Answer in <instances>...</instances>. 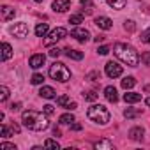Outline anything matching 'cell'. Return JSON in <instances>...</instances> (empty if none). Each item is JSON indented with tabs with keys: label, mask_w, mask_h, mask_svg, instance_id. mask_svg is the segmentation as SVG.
Here are the masks:
<instances>
[{
	"label": "cell",
	"mask_w": 150,
	"mask_h": 150,
	"mask_svg": "<svg viewBox=\"0 0 150 150\" xmlns=\"http://www.w3.org/2000/svg\"><path fill=\"white\" fill-rule=\"evenodd\" d=\"M94 148L96 150H111L113 148V143L110 139H99V141L94 143Z\"/></svg>",
	"instance_id": "16"
},
{
	"label": "cell",
	"mask_w": 150,
	"mask_h": 150,
	"mask_svg": "<svg viewBox=\"0 0 150 150\" xmlns=\"http://www.w3.org/2000/svg\"><path fill=\"white\" fill-rule=\"evenodd\" d=\"M141 41H143L145 44H150V28H146V30L141 34Z\"/></svg>",
	"instance_id": "35"
},
{
	"label": "cell",
	"mask_w": 150,
	"mask_h": 150,
	"mask_svg": "<svg viewBox=\"0 0 150 150\" xmlns=\"http://www.w3.org/2000/svg\"><path fill=\"white\" fill-rule=\"evenodd\" d=\"M7 99H9V88L2 85V87H0V101H2V103H6Z\"/></svg>",
	"instance_id": "28"
},
{
	"label": "cell",
	"mask_w": 150,
	"mask_h": 150,
	"mask_svg": "<svg viewBox=\"0 0 150 150\" xmlns=\"http://www.w3.org/2000/svg\"><path fill=\"white\" fill-rule=\"evenodd\" d=\"M58 122H60L62 125H71L72 122H76V120H74V117H72V113H64V115H60V118H58Z\"/></svg>",
	"instance_id": "21"
},
{
	"label": "cell",
	"mask_w": 150,
	"mask_h": 150,
	"mask_svg": "<svg viewBox=\"0 0 150 150\" xmlns=\"http://www.w3.org/2000/svg\"><path fill=\"white\" fill-rule=\"evenodd\" d=\"M104 72H106V76L108 78H118V76H122V65H118L117 62H108L106 65H104Z\"/></svg>",
	"instance_id": "6"
},
{
	"label": "cell",
	"mask_w": 150,
	"mask_h": 150,
	"mask_svg": "<svg viewBox=\"0 0 150 150\" xmlns=\"http://www.w3.org/2000/svg\"><path fill=\"white\" fill-rule=\"evenodd\" d=\"M0 16H2L4 21H9V20H13L16 16V13H14V9L11 6H2L0 7Z\"/></svg>",
	"instance_id": "12"
},
{
	"label": "cell",
	"mask_w": 150,
	"mask_h": 150,
	"mask_svg": "<svg viewBox=\"0 0 150 150\" xmlns=\"http://www.w3.org/2000/svg\"><path fill=\"white\" fill-rule=\"evenodd\" d=\"M71 103H72V101H71V99H69L67 96H60V97L57 99V104H58L60 108H67V110H69V106H71Z\"/></svg>",
	"instance_id": "25"
},
{
	"label": "cell",
	"mask_w": 150,
	"mask_h": 150,
	"mask_svg": "<svg viewBox=\"0 0 150 150\" xmlns=\"http://www.w3.org/2000/svg\"><path fill=\"white\" fill-rule=\"evenodd\" d=\"M71 37H74L76 41H80V42H87L88 39H90V32L87 30V28H72L71 30Z\"/></svg>",
	"instance_id": "8"
},
{
	"label": "cell",
	"mask_w": 150,
	"mask_h": 150,
	"mask_svg": "<svg viewBox=\"0 0 150 150\" xmlns=\"http://www.w3.org/2000/svg\"><path fill=\"white\" fill-rule=\"evenodd\" d=\"M39 96L41 97H44V99H55V90L51 88V87H42L41 90H39Z\"/></svg>",
	"instance_id": "18"
},
{
	"label": "cell",
	"mask_w": 150,
	"mask_h": 150,
	"mask_svg": "<svg viewBox=\"0 0 150 150\" xmlns=\"http://www.w3.org/2000/svg\"><path fill=\"white\" fill-rule=\"evenodd\" d=\"M46 34H48V23H39L35 27V35L37 37H46Z\"/></svg>",
	"instance_id": "22"
},
{
	"label": "cell",
	"mask_w": 150,
	"mask_h": 150,
	"mask_svg": "<svg viewBox=\"0 0 150 150\" xmlns=\"http://www.w3.org/2000/svg\"><path fill=\"white\" fill-rule=\"evenodd\" d=\"M96 25L101 28V30H110L113 27V21L108 18V16H97L96 18Z\"/></svg>",
	"instance_id": "11"
},
{
	"label": "cell",
	"mask_w": 150,
	"mask_h": 150,
	"mask_svg": "<svg viewBox=\"0 0 150 150\" xmlns=\"http://www.w3.org/2000/svg\"><path fill=\"white\" fill-rule=\"evenodd\" d=\"M71 129H72V131H81V124H74V122H72V124H71Z\"/></svg>",
	"instance_id": "41"
},
{
	"label": "cell",
	"mask_w": 150,
	"mask_h": 150,
	"mask_svg": "<svg viewBox=\"0 0 150 150\" xmlns=\"http://www.w3.org/2000/svg\"><path fill=\"white\" fill-rule=\"evenodd\" d=\"M69 7H71V0H55L51 4V9L55 13H65Z\"/></svg>",
	"instance_id": "10"
},
{
	"label": "cell",
	"mask_w": 150,
	"mask_h": 150,
	"mask_svg": "<svg viewBox=\"0 0 150 150\" xmlns=\"http://www.w3.org/2000/svg\"><path fill=\"white\" fill-rule=\"evenodd\" d=\"M69 23H72V25H80V23H83V14H71Z\"/></svg>",
	"instance_id": "26"
},
{
	"label": "cell",
	"mask_w": 150,
	"mask_h": 150,
	"mask_svg": "<svg viewBox=\"0 0 150 150\" xmlns=\"http://www.w3.org/2000/svg\"><path fill=\"white\" fill-rule=\"evenodd\" d=\"M124 101H125L127 104L139 103V101H141V94H138V92H127V94H124Z\"/></svg>",
	"instance_id": "14"
},
{
	"label": "cell",
	"mask_w": 150,
	"mask_h": 150,
	"mask_svg": "<svg viewBox=\"0 0 150 150\" xmlns=\"http://www.w3.org/2000/svg\"><path fill=\"white\" fill-rule=\"evenodd\" d=\"M141 115V110H134V108H127V110H124V117L129 120V118H136V117H139Z\"/></svg>",
	"instance_id": "23"
},
{
	"label": "cell",
	"mask_w": 150,
	"mask_h": 150,
	"mask_svg": "<svg viewBox=\"0 0 150 150\" xmlns=\"http://www.w3.org/2000/svg\"><path fill=\"white\" fill-rule=\"evenodd\" d=\"M9 32L14 35V37H18V39H23V37H27L28 35V25L27 23H14L11 28H9Z\"/></svg>",
	"instance_id": "7"
},
{
	"label": "cell",
	"mask_w": 150,
	"mask_h": 150,
	"mask_svg": "<svg viewBox=\"0 0 150 150\" xmlns=\"http://www.w3.org/2000/svg\"><path fill=\"white\" fill-rule=\"evenodd\" d=\"M60 53H62V51H60L58 48H51V50H50V55H51L53 58H57V57H60Z\"/></svg>",
	"instance_id": "38"
},
{
	"label": "cell",
	"mask_w": 150,
	"mask_h": 150,
	"mask_svg": "<svg viewBox=\"0 0 150 150\" xmlns=\"http://www.w3.org/2000/svg\"><path fill=\"white\" fill-rule=\"evenodd\" d=\"M143 134H145V129H143V127H132V129L129 131V138L134 139V141L143 139Z\"/></svg>",
	"instance_id": "15"
},
{
	"label": "cell",
	"mask_w": 150,
	"mask_h": 150,
	"mask_svg": "<svg viewBox=\"0 0 150 150\" xmlns=\"http://www.w3.org/2000/svg\"><path fill=\"white\" fill-rule=\"evenodd\" d=\"M106 4H108L110 7H113V9L120 11V9H124V7H125L127 0H106Z\"/></svg>",
	"instance_id": "19"
},
{
	"label": "cell",
	"mask_w": 150,
	"mask_h": 150,
	"mask_svg": "<svg viewBox=\"0 0 150 150\" xmlns=\"http://www.w3.org/2000/svg\"><path fill=\"white\" fill-rule=\"evenodd\" d=\"M44 62H46V57H44L42 53H35V55H32L30 60H28V64H30L32 69H39V67H42Z\"/></svg>",
	"instance_id": "9"
},
{
	"label": "cell",
	"mask_w": 150,
	"mask_h": 150,
	"mask_svg": "<svg viewBox=\"0 0 150 150\" xmlns=\"http://www.w3.org/2000/svg\"><path fill=\"white\" fill-rule=\"evenodd\" d=\"M0 132H2V138H11L14 131H13V129H9L7 125H4V124H2V125H0Z\"/></svg>",
	"instance_id": "27"
},
{
	"label": "cell",
	"mask_w": 150,
	"mask_h": 150,
	"mask_svg": "<svg viewBox=\"0 0 150 150\" xmlns=\"http://www.w3.org/2000/svg\"><path fill=\"white\" fill-rule=\"evenodd\" d=\"M99 78H101V74H99L97 71L88 72V76H87V80H90V81H99Z\"/></svg>",
	"instance_id": "33"
},
{
	"label": "cell",
	"mask_w": 150,
	"mask_h": 150,
	"mask_svg": "<svg viewBox=\"0 0 150 150\" xmlns=\"http://www.w3.org/2000/svg\"><path fill=\"white\" fill-rule=\"evenodd\" d=\"M0 150H16V146L13 143H7V141H2L0 143Z\"/></svg>",
	"instance_id": "32"
},
{
	"label": "cell",
	"mask_w": 150,
	"mask_h": 150,
	"mask_svg": "<svg viewBox=\"0 0 150 150\" xmlns=\"http://www.w3.org/2000/svg\"><path fill=\"white\" fill-rule=\"evenodd\" d=\"M13 57V48L7 44V42H2V60L6 62V60H9Z\"/></svg>",
	"instance_id": "20"
},
{
	"label": "cell",
	"mask_w": 150,
	"mask_h": 150,
	"mask_svg": "<svg viewBox=\"0 0 150 150\" xmlns=\"http://www.w3.org/2000/svg\"><path fill=\"white\" fill-rule=\"evenodd\" d=\"M44 146H46V148H55V150H58V148H60L58 141H55V139H46Z\"/></svg>",
	"instance_id": "31"
},
{
	"label": "cell",
	"mask_w": 150,
	"mask_h": 150,
	"mask_svg": "<svg viewBox=\"0 0 150 150\" xmlns=\"http://www.w3.org/2000/svg\"><path fill=\"white\" fill-rule=\"evenodd\" d=\"M134 85H136V80L132 76H127V78L122 80V88H125V90H131Z\"/></svg>",
	"instance_id": "24"
},
{
	"label": "cell",
	"mask_w": 150,
	"mask_h": 150,
	"mask_svg": "<svg viewBox=\"0 0 150 150\" xmlns=\"http://www.w3.org/2000/svg\"><path fill=\"white\" fill-rule=\"evenodd\" d=\"M113 51H115V55H117L124 64H127L129 67H136V65L139 64V55H138V51H136L131 44L117 42V44L113 46Z\"/></svg>",
	"instance_id": "2"
},
{
	"label": "cell",
	"mask_w": 150,
	"mask_h": 150,
	"mask_svg": "<svg viewBox=\"0 0 150 150\" xmlns=\"http://www.w3.org/2000/svg\"><path fill=\"white\" fill-rule=\"evenodd\" d=\"M83 96H85L87 101H96V99H97V92H96V90H90V92H87V94H83Z\"/></svg>",
	"instance_id": "34"
},
{
	"label": "cell",
	"mask_w": 150,
	"mask_h": 150,
	"mask_svg": "<svg viewBox=\"0 0 150 150\" xmlns=\"http://www.w3.org/2000/svg\"><path fill=\"white\" fill-rule=\"evenodd\" d=\"M64 51H65V55H67L69 58H72V60H81V58H83V53H81L80 50H72V48H65Z\"/></svg>",
	"instance_id": "17"
},
{
	"label": "cell",
	"mask_w": 150,
	"mask_h": 150,
	"mask_svg": "<svg viewBox=\"0 0 150 150\" xmlns=\"http://www.w3.org/2000/svg\"><path fill=\"white\" fill-rule=\"evenodd\" d=\"M42 110H44V113H46V115H53V111H55V108H53L51 104H46Z\"/></svg>",
	"instance_id": "39"
},
{
	"label": "cell",
	"mask_w": 150,
	"mask_h": 150,
	"mask_svg": "<svg viewBox=\"0 0 150 150\" xmlns=\"http://www.w3.org/2000/svg\"><path fill=\"white\" fill-rule=\"evenodd\" d=\"M124 28H125L127 32H134V30H136V23H134L132 20H125V21H124Z\"/></svg>",
	"instance_id": "30"
},
{
	"label": "cell",
	"mask_w": 150,
	"mask_h": 150,
	"mask_svg": "<svg viewBox=\"0 0 150 150\" xmlns=\"http://www.w3.org/2000/svg\"><path fill=\"white\" fill-rule=\"evenodd\" d=\"M97 53L99 55H108L110 53V46H99L97 48Z\"/></svg>",
	"instance_id": "37"
},
{
	"label": "cell",
	"mask_w": 150,
	"mask_h": 150,
	"mask_svg": "<svg viewBox=\"0 0 150 150\" xmlns=\"http://www.w3.org/2000/svg\"><path fill=\"white\" fill-rule=\"evenodd\" d=\"M20 108H21L20 103H13V104H11V111H20Z\"/></svg>",
	"instance_id": "40"
},
{
	"label": "cell",
	"mask_w": 150,
	"mask_h": 150,
	"mask_svg": "<svg viewBox=\"0 0 150 150\" xmlns=\"http://www.w3.org/2000/svg\"><path fill=\"white\" fill-rule=\"evenodd\" d=\"M145 103H146V104H148V106H150V99H146V101H145Z\"/></svg>",
	"instance_id": "44"
},
{
	"label": "cell",
	"mask_w": 150,
	"mask_h": 150,
	"mask_svg": "<svg viewBox=\"0 0 150 150\" xmlns=\"http://www.w3.org/2000/svg\"><path fill=\"white\" fill-rule=\"evenodd\" d=\"M104 97H106L110 103H117V101H118L117 88H115V87H111V85H110V87H106V88H104Z\"/></svg>",
	"instance_id": "13"
},
{
	"label": "cell",
	"mask_w": 150,
	"mask_h": 150,
	"mask_svg": "<svg viewBox=\"0 0 150 150\" xmlns=\"http://www.w3.org/2000/svg\"><path fill=\"white\" fill-rule=\"evenodd\" d=\"M53 136H60V131H58V129H57V127H55V129H53Z\"/></svg>",
	"instance_id": "43"
},
{
	"label": "cell",
	"mask_w": 150,
	"mask_h": 150,
	"mask_svg": "<svg viewBox=\"0 0 150 150\" xmlns=\"http://www.w3.org/2000/svg\"><path fill=\"white\" fill-rule=\"evenodd\" d=\"M103 41H104V37H103V35H97V37H96V42H97V44H99V42H103Z\"/></svg>",
	"instance_id": "42"
},
{
	"label": "cell",
	"mask_w": 150,
	"mask_h": 150,
	"mask_svg": "<svg viewBox=\"0 0 150 150\" xmlns=\"http://www.w3.org/2000/svg\"><path fill=\"white\" fill-rule=\"evenodd\" d=\"M65 35H67V30H65V28H62V27H58V28L51 30V32L46 35V39H44V46H51V44L58 42L60 39H64Z\"/></svg>",
	"instance_id": "5"
},
{
	"label": "cell",
	"mask_w": 150,
	"mask_h": 150,
	"mask_svg": "<svg viewBox=\"0 0 150 150\" xmlns=\"http://www.w3.org/2000/svg\"><path fill=\"white\" fill-rule=\"evenodd\" d=\"M87 115H88V118H90L92 122H96V124H99V125H106V124L110 122V111H108L103 104H92V106L88 108Z\"/></svg>",
	"instance_id": "3"
},
{
	"label": "cell",
	"mask_w": 150,
	"mask_h": 150,
	"mask_svg": "<svg viewBox=\"0 0 150 150\" xmlns=\"http://www.w3.org/2000/svg\"><path fill=\"white\" fill-rule=\"evenodd\" d=\"M21 120L25 124V127H28L30 131H46L50 127V120L46 118V113H39V111H34V110H28V111H23L21 115Z\"/></svg>",
	"instance_id": "1"
},
{
	"label": "cell",
	"mask_w": 150,
	"mask_h": 150,
	"mask_svg": "<svg viewBox=\"0 0 150 150\" xmlns=\"http://www.w3.org/2000/svg\"><path fill=\"white\" fill-rule=\"evenodd\" d=\"M50 76H51V80H55V81L65 83V81H69V78H71V71H69L67 65H64L62 62H55V64L50 65Z\"/></svg>",
	"instance_id": "4"
},
{
	"label": "cell",
	"mask_w": 150,
	"mask_h": 150,
	"mask_svg": "<svg viewBox=\"0 0 150 150\" xmlns=\"http://www.w3.org/2000/svg\"><path fill=\"white\" fill-rule=\"evenodd\" d=\"M34 2H37V4H39V2H42V0H34Z\"/></svg>",
	"instance_id": "45"
},
{
	"label": "cell",
	"mask_w": 150,
	"mask_h": 150,
	"mask_svg": "<svg viewBox=\"0 0 150 150\" xmlns=\"http://www.w3.org/2000/svg\"><path fill=\"white\" fill-rule=\"evenodd\" d=\"M141 62H143L145 65H150V51L141 53Z\"/></svg>",
	"instance_id": "36"
},
{
	"label": "cell",
	"mask_w": 150,
	"mask_h": 150,
	"mask_svg": "<svg viewBox=\"0 0 150 150\" xmlns=\"http://www.w3.org/2000/svg\"><path fill=\"white\" fill-rule=\"evenodd\" d=\"M30 81H32V85H41L44 81V76H42V74H39V72H35L34 76L30 78Z\"/></svg>",
	"instance_id": "29"
}]
</instances>
